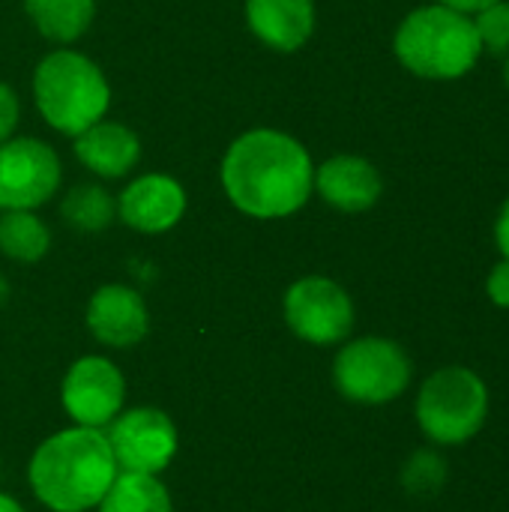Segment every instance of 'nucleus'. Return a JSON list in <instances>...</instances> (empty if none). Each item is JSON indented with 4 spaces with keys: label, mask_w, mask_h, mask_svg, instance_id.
<instances>
[{
    "label": "nucleus",
    "mask_w": 509,
    "mask_h": 512,
    "mask_svg": "<svg viewBox=\"0 0 509 512\" xmlns=\"http://www.w3.org/2000/svg\"><path fill=\"white\" fill-rule=\"evenodd\" d=\"M24 12L45 39L69 45L93 24L96 0H24Z\"/></svg>",
    "instance_id": "obj_16"
},
{
    "label": "nucleus",
    "mask_w": 509,
    "mask_h": 512,
    "mask_svg": "<svg viewBox=\"0 0 509 512\" xmlns=\"http://www.w3.org/2000/svg\"><path fill=\"white\" fill-rule=\"evenodd\" d=\"M315 18V0H246L249 30L279 54L300 51L315 33Z\"/></svg>",
    "instance_id": "obj_14"
},
{
    "label": "nucleus",
    "mask_w": 509,
    "mask_h": 512,
    "mask_svg": "<svg viewBox=\"0 0 509 512\" xmlns=\"http://www.w3.org/2000/svg\"><path fill=\"white\" fill-rule=\"evenodd\" d=\"M99 512H174V504L159 477L120 471L99 501Z\"/></svg>",
    "instance_id": "obj_18"
},
{
    "label": "nucleus",
    "mask_w": 509,
    "mask_h": 512,
    "mask_svg": "<svg viewBox=\"0 0 509 512\" xmlns=\"http://www.w3.org/2000/svg\"><path fill=\"white\" fill-rule=\"evenodd\" d=\"M315 192L339 213H366L384 195V177L375 162L357 153H339L315 165Z\"/></svg>",
    "instance_id": "obj_12"
},
{
    "label": "nucleus",
    "mask_w": 509,
    "mask_h": 512,
    "mask_svg": "<svg viewBox=\"0 0 509 512\" xmlns=\"http://www.w3.org/2000/svg\"><path fill=\"white\" fill-rule=\"evenodd\" d=\"M489 417V387L468 366H444L426 378L417 396L423 435L444 447L471 441Z\"/></svg>",
    "instance_id": "obj_5"
},
{
    "label": "nucleus",
    "mask_w": 509,
    "mask_h": 512,
    "mask_svg": "<svg viewBox=\"0 0 509 512\" xmlns=\"http://www.w3.org/2000/svg\"><path fill=\"white\" fill-rule=\"evenodd\" d=\"M87 330L105 348H135L150 330L144 297L120 282L102 285L87 303Z\"/></svg>",
    "instance_id": "obj_13"
},
{
    "label": "nucleus",
    "mask_w": 509,
    "mask_h": 512,
    "mask_svg": "<svg viewBox=\"0 0 509 512\" xmlns=\"http://www.w3.org/2000/svg\"><path fill=\"white\" fill-rule=\"evenodd\" d=\"M495 243L501 249V258L509 261V198L501 204L498 219H495Z\"/></svg>",
    "instance_id": "obj_24"
},
{
    "label": "nucleus",
    "mask_w": 509,
    "mask_h": 512,
    "mask_svg": "<svg viewBox=\"0 0 509 512\" xmlns=\"http://www.w3.org/2000/svg\"><path fill=\"white\" fill-rule=\"evenodd\" d=\"M75 156L87 171L120 180L141 162V138L129 126L102 117L75 135Z\"/></svg>",
    "instance_id": "obj_15"
},
{
    "label": "nucleus",
    "mask_w": 509,
    "mask_h": 512,
    "mask_svg": "<svg viewBox=\"0 0 509 512\" xmlns=\"http://www.w3.org/2000/svg\"><path fill=\"white\" fill-rule=\"evenodd\" d=\"M186 213V189L171 174H141L117 195V219L138 234H165Z\"/></svg>",
    "instance_id": "obj_11"
},
{
    "label": "nucleus",
    "mask_w": 509,
    "mask_h": 512,
    "mask_svg": "<svg viewBox=\"0 0 509 512\" xmlns=\"http://www.w3.org/2000/svg\"><path fill=\"white\" fill-rule=\"evenodd\" d=\"M483 54L507 57L509 54V0H498L471 15Z\"/></svg>",
    "instance_id": "obj_21"
},
{
    "label": "nucleus",
    "mask_w": 509,
    "mask_h": 512,
    "mask_svg": "<svg viewBox=\"0 0 509 512\" xmlns=\"http://www.w3.org/2000/svg\"><path fill=\"white\" fill-rule=\"evenodd\" d=\"M282 315L291 333L309 345H339L354 330L351 294L327 276L297 279L282 300Z\"/></svg>",
    "instance_id": "obj_7"
},
{
    "label": "nucleus",
    "mask_w": 509,
    "mask_h": 512,
    "mask_svg": "<svg viewBox=\"0 0 509 512\" xmlns=\"http://www.w3.org/2000/svg\"><path fill=\"white\" fill-rule=\"evenodd\" d=\"M402 483L411 495L417 498H432L444 489L447 483V465L438 453L432 450H420L411 456V462L402 471Z\"/></svg>",
    "instance_id": "obj_20"
},
{
    "label": "nucleus",
    "mask_w": 509,
    "mask_h": 512,
    "mask_svg": "<svg viewBox=\"0 0 509 512\" xmlns=\"http://www.w3.org/2000/svg\"><path fill=\"white\" fill-rule=\"evenodd\" d=\"M105 435L120 471L159 477L177 456V426L159 408L120 411Z\"/></svg>",
    "instance_id": "obj_9"
},
{
    "label": "nucleus",
    "mask_w": 509,
    "mask_h": 512,
    "mask_svg": "<svg viewBox=\"0 0 509 512\" xmlns=\"http://www.w3.org/2000/svg\"><path fill=\"white\" fill-rule=\"evenodd\" d=\"M219 180L243 216L288 219L315 195V162L300 138L258 126L228 144Z\"/></svg>",
    "instance_id": "obj_1"
},
{
    "label": "nucleus",
    "mask_w": 509,
    "mask_h": 512,
    "mask_svg": "<svg viewBox=\"0 0 509 512\" xmlns=\"http://www.w3.org/2000/svg\"><path fill=\"white\" fill-rule=\"evenodd\" d=\"M486 297L498 306V309H509V261L501 258L489 276H486Z\"/></svg>",
    "instance_id": "obj_23"
},
{
    "label": "nucleus",
    "mask_w": 509,
    "mask_h": 512,
    "mask_svg": "<svg viewBox=\"0 0 509 512\" xmlns=\"http://www.w3.org/2000/svg\"><path fill=\"white\" fill-rule=\"evenodd\" d=\"M51 249V231L36 210H0V252L15 264H36Z\"/></svg>",
    "instance_id": "obj_17"
},
{
    "label": "nucleus",
    "mask_w": 509,
    "mask_h": 512,
    "mask_svg": "<svg viewBox=\"0 0 509 512\" xmlns=\"http://www.w3.org/2000/svg\"><path fill=\"white\" fill-rule=\"evenodd\" d=\"M396 60L423 81H459L483 57L474 21L444 3H423L411 9L393 33Z\"/></svg>",
    "instance_id": "obj_3"
},
{
    "label": "nucleus",
    "mask_w": 509,
    "mask_h": 512,
    "mask_svg": "<svg viewBox=\"0 0 509 512\" xmlns=\"http://www.w3.org/2000/svg\"><path fill=\"white\" fill-rule=\"evenodd\" d=\"M60 216L69 228L81 234H96L117 219V198L99 183H81L72 186L60 201Z\"/></svg>",
    "instance_id": "obj_19"
},
{
    "label": "nucleus",
    "mask_w": 509,
    "mask_h": 512,
    "mask_svg": "<svg viewBox=\"0 0 509 512\" xmlns=\"http://www.w3.org/2000/svg\"><path fill=\"white\" fill-rule=\"evenodd\" d=\"M0 512H24V507L15 498H9V495L0 492Z\"/></svg>",
    "instance_id": "obj_26"
},
{
    "label": "nucleus",
    "mask_w": 509,
    "mask_h": 512,
    "mask_svg": "<svg viewBox=\"0 0 509 512\" xmlns=\"http://www.w3.org/2000/svg\"><path fill=\"white\" fill-rule=\"evenodd\" d=\"M120 468L102 429L72 426L45 438L27 468V480L51 512H90L99 507Z\"/></svg>",
    "instance_id": "obj_2"
},
{
    "label": "nucleus",
    "mask_w": 509,
    "mask_h": 512,
    "mask_svg": "<svg viewBox=\"0 0 509 512\" xmlns=\"http://www.w3.org/2000/svg\"><path fill=\"white\" fill-rule=\"evenodd\" d=\"M9 300V282H6V276L0 273V306Z\"/></svg>",
    "instance_id": "obj_27"
},
{
    "label": "nucleus",
    "mask_w": 509,
    "mask_h": 512,
    "mask_svg": "<svg viewBox=\"0 0 509 512\" xmlns=\"http://www.w3.org/2000/svg\"><path fill=\"white\" fill-rule=\"evenodd\" d=\"M504 84H507V90H509V54L504 57Z\"/></svg>",
    "instance_id": "obj_28"
},
{
    "label": "nucleus",
    "mask_w": 509,
    "mask_h": 512,
    "mask_svg": "<svg viewBox=\"0 0 509 512\" xmlns=\"http://www.w3.org/2000/svg\"><path fill=\"white\" fill-rule=\"evenodd\" d=\"M18 117H21V105H18V93L0 81V144L6 138H12L15 126H18Z\"/></svg>",
    "instance_id": "obj_22"
},
{
    "label": "nucleus",
    "mask_w": 509,
    "mask_h": 512,
    "mask_svg": "<svg viewBox=\"0 0 509 512\" xmlns=\"http://www.w3.org/2000/svg\"><path fill=\"white\" fill-rule=\"evenodd\" d=\"M63 180L60 156L42 138H6L0 144V210H39Z\"/></svg>",
    "instance_id": "obj_8"
},
{
    "label": "nucleus",
    "mask_w": 509,
    "mask_h": 512,
    "mask_svg": "<svg viewBox=\"0 0 509 512\" xmlns=\"http://www.w3.org/2000/svg\"><path fill=\"white\" fill-rule=\"evenodd\" d=\"M438 3H444V6H453V9H459V12H468V15H474V12H480L483 6H489V3H498V0H438Z\"/></svg>",
    "instance_id": "obj_25"
},
{
    "label": "nucleus",
    "mask_w": 509,
    "mask_h": 512,
    "mask_svg": "<svg viewBox=\"0 0 509 512\" xmlns=\"http://www.w3.org/2000/svg\"><path fill=\"white\" fill-rule=\"evenodd\" d=\"M33 102L54 132L75 138L108 114L111 87L87 54L57 48L48 51L33 72Z\"/></svg>",
    "instance_id": "obj_4"
},
{
    "label": "nucleus",
    "mask_w": 509,
    "mask_h": 512,
    "mask_svg": "<svg viewBox=\"0 0 509 512\" xmlns=\"http://www.w3.org/2000/svg\"><path fill=\"white\" fill-rule=\"evenodd\" d=\"M411 357L384 336H363L348 342L333 363L336 390L357 405H387L411 384Z\"/></svg>",
    "instance_id": "obj_6"
},
{
    "label": "nucleus",
    "mask_w": 509,
    "mask_h": 512,
    "mask_svg": "<svg viewBox=\"0 0 509 512\" xmlns=\"http://www.w3.org/2000/svg\"><path fill=\"white\" fill-rule=\"evenodd\" d=\"M63 411L75 420V426L105 429L123 411L126 402V378L108 357H81L69 366L60 387Z\"/></svg>",
    "instance_id": "obj_10"
}]
</instances>
